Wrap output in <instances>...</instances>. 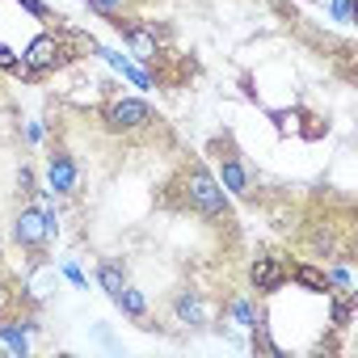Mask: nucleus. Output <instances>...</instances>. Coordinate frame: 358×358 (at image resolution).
Masks as SVG:
<instances>
[{
    "label": "nucleus",
    "instance_id": "obj_1",
    "mask_svg": "<svg viewBox=\"0 0 358 358\" xmlns=\"http://www.w3.org/2000/svg\"><path fill=\"white\" fill-rule=\"evenodd\" d=\"M177 190H182V207L190 211V215H199V220H207V224H236L232 220V199L224 194V186H220V177L203 164V160H190L186 169H182V182H177Z\"/></svg>",
    "mask_w": 358,
    "mask_h": 358
},
{
    "label": "nucleus",
    "instance_id": "obj_2",
    "mask_svg": "<svg viewBox=\"0 0 358 358\" xmlns=\"http://www.w3.org/2000/svg\"><path fill=\"white\" fill-rule=\"evenodd\" d=\"M152 122H156V114H152V106H148L143 97H122V93H114V97L101 101V127H106L110 135L131 139V135L152 131Z\"/></svg>",
    "mask_w": 358,
    "mask_h": 358
},
{
    "label": "nucleus",
    "instance_id": "obj_3",
    "mask_svg": "<svg viewBox=\"0 0 358 358\" xmlns=\"http://www.w3.org/2000/svg\"><path fill=\"white\" fill-rule=\"evenodd\" d=\"M215 177L228 199L236 203H253L257 199V173L245 164V156L232 143H215Z\"/></svg>",
    "mask_w": 358,
    "mask_h": 358
},
{
    "label": "nucleus",
    "instance_id": "obj_4",
    "mask_svg": "<svg viewBox=\"0 0 358 358\" xmlns=\"http://www.w3.org/2000/svg\"><path fill=\"white\" fill-rule=\"evenodd\" d=\"M169 312H173V324H177V329L199 333V329H211V324L220 320V299L207 295L203 287H182V291L173 295Z\"/></svg>",
    "mask_w": 358,
    "mask_h": 358
},
{
    "label": "nucleus",
    "instance_id": "obj_5",
    "mask_svg": "<svg viewBox=\"0 0 358 358\" xmlns=\"http://www.w3.org/2000/svg\"><path fill=\"white\" fill-rule=\"evenodd\" d=\"M43 182L55 199H76L80 186H85V173L76 164V156L68 148H51L47 152V164H43Z\"/></svg>",
    "mask_w": 358,
    "mask_h": 358
},
{
    "label": "nucleus",
    "instance_id": "obj_6",
    "mask_svg": "<svg viewBox=\"0 0 358 358\" xmlns=\"http://www.w3.org/2000/svg\"><path fill=\"white\" fill-rule=\"evenodd\" d=\"M13 245L26 249V253H34V257L55 245V236L47 228V211L38 203H22V211L13 215Z\"/></svg>",
    "mask_w": 358,
    "mask_h": 358
},
{
    "label": "nucleus",
    "instance_id": "obj_7",
    "mask_svg": "<svg viewBox=\"0 0 358 358\" xmlns=\"http://www.w3.org/2000/svg\"><path fill=\"white\" fill-rule=\"evenodd\" d=\"M287 278H291L287 257H282V253H270V249H257V257H253V266H249L253 291H257V295H274V291L287 287Z\"/></svg>",
    "mask_w": 358,
    "mask_h": 358
},
{
    "label": "nucleus",
    "instance_id": "obj_8",
    "mask_svg": "<svg viewBox=\"0 0 358 358\" xmlns=\"http://www.w3.org/2000/svg\"><path fill=\"white\" fill-rule=\"evenodd\" d=\"M262 316H266V308H262L249 291H232L228 299H220V324H232V329L249 333Z\"/></svg>",
    "mask_w": 358,
    "mask_h": 358
},
{
    "label": "nucleus",
    "instance_id": "obj_9",
    "mask_svg": "<svg viewBox=\"0 0 358 358\" xmlns=\"http://www.w3.org/2000/svg\"><path fill=\"white\" fill-rule=\"evenodd\" d=\"M0 345H5L13 358H30L34 333L26 324V312H5V316H0Z\"/></svg>",
    "mask_w": 358,
    "mask_h": 358
},
{
    "label": "nucleus",
    "instance_id": "obj_10",
    "mask_svg": "<svg viewBox=\"0 0 358 358\" xmlns=\"http://www.w3.org/2000/svg\"><path fill=\"white\" fill-rule=\"evenodd\" d=\"M114 308H118L127 320H139V324L152 316V303H148V295H143V291H139L131 278H127V282H122V291L114 295Z\"/></svg>",
    "mask_w": 358,
    "mask_h": 358
},
{
    "label": "nucleus",
    "instance_id": "obj_11",
    "mask_svg": "<svg viewBox=\"0 0 358 358\" xmlns=\"http://www.w3.org/2000/svg\"><path fill=\"white\" fill-rule=\"evenodd\" d=\"M127 278H131V274H127V262H122V257H101V262H97V287H101L110 299L122 291Z\"/></svg>",
    "mask_w": 358,
    "mask_h": 358
},
{
    "label": "nucleus",
    "instance_id": "obj_12",
    "mask_svg": "<svg viewBox=\"0 0 358 358\" xmlns=\"http://www.w3.org/2000/svg\"><path fill=\"white\" fill-rule=\"evenodd\" d=\"M324 282H329V291H337V295H354V270H350V257H337L333 266H324Z\"/></svg>",
    "mask_w": 358,
    "mask_h": 358
},
{
    "label": "nucleus",
    "instance_id": "obj_13",
    "mask_svg": "<svg viewBox=\"0 0 358 358\" xmlns=\"http://www.w3.org/2000/svg\"><path fill=\"white\" fill-rule=\"evenodd\" d=\"M118 80H127V85H131V89H139V93H152V89H156V72H152V68H143V64H135V59L118 72Z\"/></svg>",
    "mask_w": 358,
    "mask_h": 358
},
{
    "label": "nucleus",
    "instance_id": "obj_14",
    "mask_svg": "<svg viewBox=\"0 0 358 358\" xmlns=\"http://www.w3.org/2000/svg\"><path fill=\"white\" fill-rule=\"evenodd\" d=\"M80 5H89L97 17H118V13H131L139 0H80Z\"/></svg>",
    "mask_w": 358,
    "mask_h": 358
},
{
    "label": "nucleus",
    "instance_id": "obj_15",
    "mask_svg": "<svg viewBox=\"0 0 358 358\" xmlns=\"http://www.w3.org/2000/svg\"><path fill=\"white\" fill-rule=\"evenodd\" d=\"M47 135H51V122H47V118H26V122H22V139H26L30 148H43Z\"/></svg>",
    "mask_w": 358,
    "mask_h": 358
},
{
    "label": "nucleus",
    "instance_id": "obj_16",
    "mask_svg": "<svg viewBox=\"0 0 358 358\" xmlns=\"http://www.w3.org/2000/svg\"><path fill=\"white\" fill-rule=\"evenodd\" d=\"M38 190H43V186H38V173H34L30 164H22V169H17V194H22V199H34Z\"/></svg>",
    "mask_w": 358,
    "mask_h": 358
},
{
    "label": "nucleus",
    "instance_id": "obj_17",
    "mask_svg": "<svg viewBox=\"0 0 358 358\" xmlns=\"http://www.w3.org/2000/svg\"><path fill=\"white\" fill-rule=\"evenodd\" d=\"M59 278H68L76 291H89V278H85V270H80V262H76V257H68V262L59 266Z\"/></svg>",
    "mask_w": 358,
    "mask_h": 358
},
{
    "label": "nucleus",
    "instance_id": "obj_18",
    "mask_svg": "<svg viewBox=\"0 0 358 358\" xmlns=\"http://www.w3.org/2000/svg\"><path fill=\"white\" fill-rule=\"evenodd\" d=\"M17 308V291H9L5 282H0V316H5V312H13Z\"/></svg>",
    "mask_w": 358,
    "mask_h": 358
},
{
    "label": "nucleus",
    "instance_id": "obj_19",
    "mask_svg": "<svg viewBox=\"0 0 358 358\" xmlns=\"http://www.w3.org/2000/svg\"><path fill=\"white\" fill-rule=\"evenodd\" d=\"M17 5H22L26 13H34V17H51V9H47V0H17Z\"/></svg>",
    "mask_w": 358,
    "mask_h": 358
}]
</instances>
